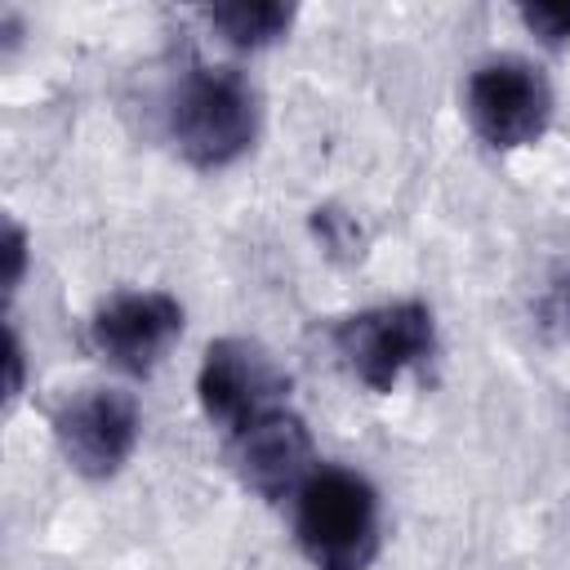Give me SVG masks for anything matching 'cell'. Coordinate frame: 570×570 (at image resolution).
Returning <instances> with one entry per match:
<instances>
[{
  "instance_id": "2",
  "label": "cell",
  "mask_w": 570,
  "mask_h": 570,
  "mask_svg": "<svg viewBox=\"0 0 570 570\" xmlns=\"http://www.w3.org/2000/svg\"><path fill=\"white\" fill-rule=\"evenodd\" d=\"M294 543L312 570H370L383 548V503L365 472L316 463L289 499Z\"/></svg>"
},
{
  "instance_id": "5",
  "label": "cell",
  "mask_w": 570,
  "mask_h": 570,
  "mask_svg": "<svg viewBox=\"0 0 570 570\" xmlns=\"http://www.w3.org/2000/svg\"><path fill=\"white\" fill-rule=\"evenodd\" d=\"M187 312L169 289H116L89 312V347L125 379H151L183 338Z\"/></svg>"
},
{
  "instance_id": "9",
  "label": "cell",
  "mask_w": 570,
  "mask_h": 570,
  "mask_svg": "<svg viewBox=\"0 0 570 570\" xmlns=\"http://www.w3.org/2000/svg\"><path fill=\"white\" fill-rule=\"evenodd\" d=\"M200 18L209 22V31L223 45H232L240 53H258L289 36L298 9L285 0H223V4H205Z\"/></svg>"
},
{
  "instance_id": "4",
  "label": "cell",
  "mask_w": 570,
  "mask_h": 570,
  "mask_svg": "<svg viewBox=\"0 0 570 570\" xmlns=\"http://www.w3.org/2000/svg\"><path fill=\"white\" fill-rule=\"evenodd\" d=\"M463 116L490 151H521L548 134L557 116V89L534 58L490 53L468 71Z\"/></svg>"
},
{
  "instance_id": "12",
  "label": "cell",
  "mask_w": 570,
  "mask_h": 570,
  "mask_svg": "<svg viewBox=\"0 0 570 570\" xmlns=\"http://www.w3.org/2000/svg\"><path fill=\"white\" fill-rule=\"evenodd\" d=\"M534 325L548 338H570V272L552 276L534 298Z\"/></svg>"
},
{
  "instance_id": "14",
  "label": "cell",
  "mask_w": 570,
  "mask_h": 570,
  "mask_svg": "<svg viewBox=\"0 0 570 570\" xmlns=\"http://www.w3.org/2000/svg\"><path fill=\"white\" fill-rule=\"evenodd\" d=\"M4 365H9V379H4V405H13V401L22 396V383H27V347H22V334H18L13 321L4 325Z\"/></svg>"
},
{
  "instance_id": "3",
  "label": "cell",
  "mask_w": 570,
  "mask_h": 570,
  "mask_svg": "<svg viewBox=\"0 0 570 570\" xmlns=\"http://www.w3.org/2000/svg\"><path fill=\"white\" fill-rule=\"evenodd\" d=\"M330 343L343 370L374 396H392L396 383L436 356V316L423 298L374 303L330 325Z\"/></svg>"
},
{
  "instance_id": "6",
  "label": "cell",
  "mask_w": 570,
  "mask_h": 570,
  "mask_svg": "<svg viewBox=\"0 0 570 570\" xmlns=\"http://www.w3.org/2000/svg\"><path fill=\"white\" fill-rule=\"evenodd\" d=\"M289 387L294 383L281 370V361L245 334L214 338L196 370V401H200L205 423L218 436L236 432L240 423H249L254 414H263L272 405H285Z\"/></svg>"
},
{
  "instance_id": "7",
  "label": "cell",
  "mask_w": 570,
  "mask_h": 570,
  "mask_svg": "<svg viewBox=\"0 0 570 570\" xmlns=\"http://www.w3.org/2000/svg\"><path fill=\"white\" fill-rule=\"evenodd\" d=\"M223 454H227V468L236 472V481L249 494H258L263 503H289L298 494V485L321 463L307 419L289 401L272 405V410L254 414L249 423H240L236 432H227Z\"/></svg>"
},
{
  "instance_id": "10",
  "label": "cell",
  "mask_w": 570,
  "mask_h": 570,
  "mask_svg": "<svg viewBox=\"0 0 570 570\" xmlns=\"http://www.w3.org/2000/svg\"><path fill=\"white\" fill-rule=\"evenodd\" d=\"M307 223H312L316 245H321L330 258H338V263H356V258H361L365 236H361V227H356L352 214H343L338 205H316Z\"/></svg>"
},
{
  "instance_id": "13",
  "label": "cell",
  "mask_w": 570,
  "mask_h": 570,
  "mask_svg": "<svg viewBox=\"0 0 570 570\" xmlns=\"http://www.w3.org/2000/svg\"><path fill=\"white\" fill-rule=\"evenodd\" d=\"M27 249H31L27 227L18 218H4V298H13L27 276Z\"/></svg>"
},
{
  "instance_id": "15",
  "label": "cell",
  "mask_w": 570,
  "mask_h": 570,
  "mask_svg": "<svg viewBox=\"0 0 570 570\" xmlns=\"http://www.w3.org/2000/svg\"><path fill=\"white\" fill-rule=\"evenodd\" d=\"M18 31H22V27H18V13H13V9H4V53H13V49H18V40H22Z\"/></svg>"
},
{
  "instance_id": "8",
  "label": "cell",
  "mask_w": 570,
  "mask_h": 570,
  "mask_svg": "<svg viewBox=\"0 0 570 570\" xmlns=\"http://www.w3.org/2000/svg\"><path fill=\"white\" fill-rule=\"evenodd\" d=\"M49 423L62 463L85 481L116 476L142 436V410L125 387H80L53 410Z\"/></svg>"
},
{
  "instance_id": "1",
  "label": "cell",
  "mask_w": 570,
  "mask_h": 570,
  "mask_svg": "<svg viewBox=\"0 0 570 570\" xmlns=\"http://www.w3.org/2000/svg\"><path fill=\"white\" fill-rule=\"evenodd\" d=\"M263 129L254 80L232 62H187L165 94V134L191 169L236 165Z\"/></svg>"
},
{
  "instance_id": "11",
  "label": "cell",
  "mask_w": 570,
  "mask_h": 570,
  "mask_svg": "<svg viewBox=\"0 0 570 570\" xmlns=\"http://www.w3.org/2000/svg\"><path fill=\"white\" fill-rule=\"evenodd\" d=\"M517 18L543 49H566L570 45V4H521Z\"/></svg>"
}]
</instances>
